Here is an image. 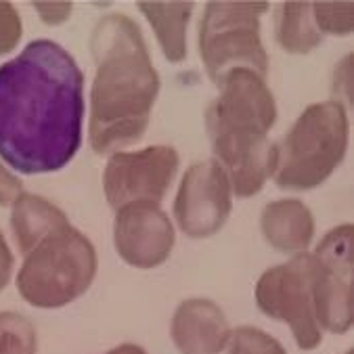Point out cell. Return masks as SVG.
Here are the masks:
<instances>
[{
	"instance_id": "16",
	"label": "cell",
	"mask_w": 354,
	"mask_h": 354,
	"mask_svg": "<svg viewBox=\"0 0 354 354\" xmlns=\"http://www.w3.org/2000/svg\"><path fill=\"white\" fill-rule=\"evenodd\" d=\"M274 36L281 48L306 55L323 42V34L313 19V3H286L279 7Z\"/></svg>"
},
{
	"instance_id": "19",
	"label": "cell",
	"mask_w": 354,
	"mask_h": 354,
	"mask_svg": "<svg viewBox=\"0 0 354 354\" xmlns=\"http://www.w3.org/2000/svg\"><path fill=\"white\" fill-rule=\"evenodd\" d=\"M313 19L321 34L348 36L354 28V7L350 3H315Z\"/></svg>"
},
{
	"instance_id": "11",
	"label": "cell",
	"mask_w": 354,
	"mask_h": 354,
	"mask_svg": "<svg viewBox=\"0 0 354 354\" xmlns=\"http://www.w3.org/2000/svg\"><path fill=\"white\" fill-rule=\"evenodd\" d=\"M174 243V225L158 203H130L118 209L113 245L126 264L156 268L170 258Z\"/></svg>"
},
{
	"instance_id": "15",
	"label": "cell",
	"mask_w": 354,
	"mask_h": 354,
	"mask_svg": "<svg viewBox=\"0 0 354 354\" xmlns=\"http://www.w3.org/2000/svg\"><path fill=\"white\" fill-rule=\"evenodd\" d=\"M193 9V3H138V11L151 24L164 57L172 63L187 57V28Z\"/></svg>"
},
{
	"instance_id": "14",
	"label": "cell",
	"mask_w": 354,
	"mask_h": 354,
	"mask_svg": "<svg viewBox=\"0 0 354 354\" xmlns=\"http://www.w3.org/2000/svg\"><path fill=\"white\" fill-rule=\"evenodd\" d=\"M67 227H69V221L65 216V212L40 195L21 193L13 201L11 231H13L17 248L24 256H28L44 239H48L50 235H55Z\"/></svg>"
},
{
	"instance_id": "18",
	"label": "cell",
	"mask_w": 354,
	"mask_h": 354,
	"mask_svg": "<svg viewBox=\"0 0 354 354\" xmlns=\"http://www.w3.org/2000/svg\"><path fill=\"white\" fill-rule=\"evenodd\" d=\"M227 352L229 354H288V350L283 348V344L277 337L250 325L231 329Z\"/></svg>"
},
{
	"instance_id": "4",
	"label": "cell",
	"mask_w": 354,
	"mask_h": 354,
	"mask_svg": "<svg viewBox=\"0 0 354 354\" xmlns=\"http://www.w3.org/2000/svg\"><path fill=\"white\" fill-rule=\"evenodd\" d=\"M350 122L344 103L308 105L277 145L274 183L281 189L308 191L325 183L348 151Z\"/></svg>"
},
{
	"instance_id": "10",
	"label": "cell",
	"mask_w": 354,
	"mask_h": 354,
	"mask_svg": "<svg viewBox=\"0 0 354 354\" xmlns=\"http://www.w3.org/2000/svg\"><path fill=\"white\" fill-rule=\"evenodd\" d=\"M231 209V180L216 160L197 162L185 172L174 199V221L187 237L216 235L227 225Z\"/></svg>"
},
{
	"instance_id": "22",
	"label": "cell",
	"mask_w": 354,
	"mask_h": 354,
	"mask_svg": "<svg viewBox=\"0 0 354 354\" xmlns=\"http://www.w3.org/2000/svg\"><path fill=\"white\" fill-rule=\"evenodd\" d=\"M24 183L0 164V205H9L21 195Z\"/></svg>"
},
{
	"instance_id": "20",
	"label": "cell",
	"mask_w": 354,
	"mask_h": 354,
	"mask_svg": "<svg viewBox=\"0 0 354 354\" xmlns=\"http://www.w3.org/2000/svg\"><path fill=\"white\" fill-rule=\"evenodd\" d=\"M21 17L11 3H0V55L11 53L21 40Z\"/></svg>"
},
{
	"instance_id": "23",
	"label": "cell",
	"mask_w": 354,
	"mask_h": 354,
	"mask_svg": "<svg viewBox=\"0 0 354 354\" xmlns=\"http://www.w3.org/2000/svg\"><path fill=\"white\" fill-rule=\"evenodd\" d=\"M13 268H15V258H13V252L5 239V235L0 233V292H3L9 281L13 277Z\"/></svg>"
},
{
	"instance_id": "17",
	"label": "cell",
	"mask_w": 354,
	"mask_h": 354,
	"mask_svg": "<svg viewBox=\"0 0 354 354\" xmlns=\"http://www.w3.org/2000/svg\"><path fill=\"white\" fill-rule=\"evenodd\" d=\"M38 335L34 323L21 313H0V354H36Z\"/></svg>"
},
{
	"instance_id": "8",
	"label": "cell",
	"mask_w": 354,
	"mask_h": 354,
	"mask_svg": "<svg viewBox=\"0 0 354 354\" xmlns=\"http://www.w3.org/2000/svg\"><path fill=\"white\" fill-rule=\"evenodd\" d=\"M354 227L331 229L313 252V304L321 329L346 333L354 325Z\"/></svg>"
},
{
	"instance_id": "21",
	"label": "cell",
	"mask_w": 354,
	"mask_h": 354,
	"mask_svg": "<svg viewBox=\"0 0 354 354\" xmlns=\"http://www.w3.org/2000/svg\"><path fill=\"white\" fill-rule=\"evenodd\" d=\"M34 9L42 17L44 24L57 26L69 17V13H72V3H36Z\"/></svg>"
},
{
	"instance_id": "6",
	"label": "cell",
	"mask_w": 354,
	"mask_h": 354,
	"mask_svg": "<svg viewBox=\"0 0 354 354\" xmlns=\"http://www.w3.org/2000/svg\"><path fill=\"white\" fill-rule=\"evenodd\" d=\"M266 3H209L199 21V57L214 84L233 69L268 74V55L260 38Z\"/></svg>"
},
{
	"instance_id": "12",
	"label": "cell",
	"mask_w": 354,
	"mask_h": 354,
	"mask_svg": "<svg viewBox=\"0 0 354 354\" xmlns=\"http://www.w3.org/2000/svg\"><path fill=\"white\" fill-rule=\"evenodd\" d=\"M170 335L180 354H223L231 337V327L214 300L189 298L176 306Z\"/></svg>"
},
{
	"instance_id": "9",
	"label": "cell",
	"mask_w": 354,
	"mask_h": 354,
	"mask_svg": "<svg viewBox=\"0 0 354 354\" xmlns=\"http://www.w3.org/2000/svg\"><path fill=\"white\" fill-rule=\"evenodd\" d=\"M178 151L170 145L111 153L103 172V191L109 205L115 212L130 203L160 205L178 172Z\"/></svg>"
},
{
	"instance_id": "24",
	"label": "cell",
	"mask_w": 354,
	"mask_h": 354,
	"mask_svg": "<svg viewBox=\"0 0 354 354\" xmlns=\"http://www.w3.org/2000/svg\"><path fill=\"white\" fill-rule=\"evenodd\" d=\"M105 354H149V352H147L145 348L136 346V344H120V346L111 348V350L105 352Z\"/></svg>"
},
{
	"instance_id": "3",
	"label": "cell",
	"mask_w": 354,
	"mask_h": 354,
	"mask_svg": "<svg viewBox=\"0 0 354 354\" xmlns=\"http://www.w3.org/2000/svg\"><path fill=\"white\" fill-rule=\"evenodd\" d=\"M218 86V99L205 109L212 151L233 193L252 197L274 174L277 145L268 132L277 122V103L264 78L252 69H233Z\"/></svg>"
},
{
	"instance_id": "13",
	"label": "cell",
	"mask_w": 354,
	"mask_h": 354,
	"mask_svg": "<svg viewBox=\"0 0 354 354\" xmlns=\"http://www.w3.org/2000/svg\"><path fill=\"white\" fill-rule=\"evenodd\" d=\"M260 229L274 250L296 256L315 239V216L300 199H277L262 209Z\"/></svg>"
},
{
	"instance_id": "1",
	"label": "cell",
	"mask_w": 354,
	"mask_h": 354,
	"mask_svg": "<svg viewBox=\"0 0 354 354\" xmlns=\"http://www.w3.org/2000/svg\"><path fill=\"white\" fill-rule=\"evenodd\" d=\"M84 74L53 40L0 65V158L21 174L65 168L82 145Z\"/></svg>"
},
{
	"instance_id": "25",
	"label": "cell",
	"mask_w": 354,
	"mask_h": 354,
	"mask_svg": "<svg viewBox=\"0 0 354 354\" xmlns=\"http://www.w3.org/2000/svg\"><path fill=\"white\" fill-rule=\"evenodd\" d=\"M344 354H354V350H346Z\"/></svg>"
},
{
	"instance_id": "2",
	"label": "cell",
	"mask_w": 354,
	"mask_h": 354,
	"mask_svg": "<svg viewBox=\"0 0 354 354\" xmlns=\"http://www.w3.org/2000/svg\"><path fill=\"white\" fill-rule=\"evenodd\" d=\"M91 53L97 74L91 91L88 138L91 147L105 156L145 134L160 93V76L143 32L124 13L107 15L95 26Z\"/></svg>"
},
{
	"instance_id": "5",
	"label": "cell",
	"mask_w": 354,
	"mask_h": 354,
	"mask_svg": "<svg viewBox=\"0 0 354 354\" xmlns=\"http://www.w3.org/2000/svg\"><path fill=\"white\" fill-rule=\"evenodd\" d=\"M97 270L93 241L69 225L24 256L17 290L36 308H63L88 292Z\"/></svg>"
},
{
	"instance_id": "7",
	"label": "cell",
	"mask_w": 354,
	"mask_h": 354,
	"mask_svg": "<svg viewBox=\"0 0 354 354\" xmlns=\"http://www.w3.org/2000/svg\"><path fill=\"white\" fill-rule=\"evenodd\" d=\"M256 304L262 315L290 325L298 348L321 346L323 333L313 304V254H296L264 270L256 283Z\"/></svg>"
}]
</instances>
